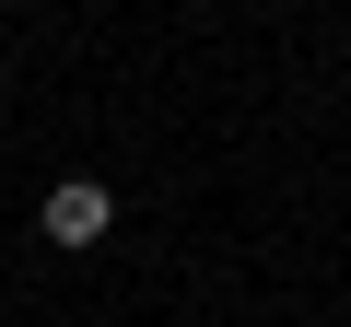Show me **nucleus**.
<instances>
[{
	"mask_svg": "<svg viewBox=\"0 0 351 327\" xmlns=\"http://www.w3.org/2000/svg\"><path fill=\"white\" fill-rule=\"evenodd\" d=\"M36 222H47V246H71V257H82V246H106V222H117V199H106L94 176H59Z\"/></svg>",
	"mask_w": 351,
	"mask_h": 327,
	"instance_id": "nucleus-1",
	"label": "nucleus"
}]
</instances>
